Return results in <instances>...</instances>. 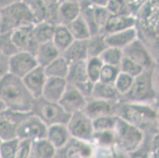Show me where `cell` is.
Segmentation results:
<instances>
[{
	"label": "cell",
	"mask_w": 159,
	"mask_h": 158,
	"mask_svg": "<svg viewBox=\"0 0 159 158\" xmlns=\"http://www.w3.org/2000/svg\"><path fill=\"white\" fill-rule=\"evenodd\" d=\"M138 38L158 62L159 0H149L135 15Z\"/></svg>",
	"instance_id": "6da1fadb"
},
{
	"label": "cell",
	"mask_w": 159,
	"mask_h": 158,
	"mask_svg": "<svg viewBox=\"0 0 159 158\" xmlns=\"http://www.w3.org/2000/svg\"><path fill=\"white\" fill-rule=\"evenodd\" d=\"M0 99L6 108L21 113L31 112L35 100L22 79L10 73L0 78Z\"/></svg>",
	"instance_id": "7a4b0ae2"
},
{
	"label": "cell",
	"mask_w": 159,
	"mask_h": 158,
	"mask_svg": "<svg viewBox=\"0 0 159 158\" xmlns=\"http://www.w3.org/2000/svg\"><path fill=\"white\" fill-rule=\"evenodd\" d=\"M116 115L139 127L143 132L148 129H157L158 126L157 104L120 101L117 105Z\"/></svg>",
	"instance_id": "3957f363"
},
{
	"label": "cell",
	"mask_w": 159,
	"mask_h": 158,
	"mask_svg": "<svg viewBox=\"0 0 159 158\" xmlns=\"http://www.w3.org/2000/svg\"><path fill=\"white\" fill-rule=\"evenodd\" d=\"M158 66L147 68L134 78L131 88L121 101L132 103L157 104Z\"/></svg>",
	"instance_id": "277c9868"
},
{
	"label": "cell",
	"mask_w": 159,
	"mask_h": 158,
	"mask_svg": "<svg viewBox=\"0 0 159 158\" xmlns=\"http://www.w3.org/2000/svg\"><path fill=\"white\" fill-rule=\"evenodd\" d=\"M34 24V17L24 2H16L0 9V33H11Z\"/></svg>",
	"instance_id": "5b68a950"
},
{
	"label": "cell",
	"mask_w": 159,
	"mask_h": 158,
	"mask_svg": "<svg viewBox=\"0 0 159 158\" xmlns=\"http://www.w3.org/2000/svg\"><path fill=\"white\" fill-rule=\"evenodd\" d=\"M115 142L124 152H135L142 145L145 132L141 129L117 116L113 129Z\"/></svg>",
	"instance_id": "8992f818"
},
{
	"label": "cell",
	"mask_w": 159,
	"mask_h": 158,
	"mask_svg": "<svg viewBox=\"0 0 159 158\" xmlns=\"http://www.w3.org/2000/svg\"><path fill=\"white\" fill-rule=\"evenodd\" d=\"M31 112L47 127L55 124H66L70 116L59 103L52 102L43 97L34 100Z\"/></svg>",
	"instance_id": "52a82bcc"
},
{
	"label": "cell",
	"mask_w": 159,
	"mask_h": 158,
	"mask_svg": "<svg viewBox=\"0 0 159 158\" xmlns=\"http://www.w3.org/2000/svg\"><path fill=\"white\" fill-rule=\"evenodd\" d=\"M66 125L72 138L86 142L93 140L94 129L93 120L83 111L71 114Z\"/></svg>",
	"instance_id": "ba28073f"
},
{
	"label": "cell",
	"mask_w": 159,
	"mask_h": 158,
	"mask_svg": "<svg viewBox=\"0 0 159 158\" xmlns=\"http://www.w3.org/2000/svg\"><path fill=\"white\" fill-rule=\"evenodd\" d=\"M48 127L40 119L33 113H29L18 126L17 130V138L20 140H30L37 142L45 138Z\"/></svg>",
	"instance_id": "9c48e42d"
},
{
	"label": "cell",
	"mask_w": 159,
	"mask_h": 158,
	"mask_svg": "<svg viewBox=\"0 0 159 158\" xmlns=\"http://www.w3.org/2000/svg\"><path fill=\"white\" fill-rule=\"evenodd\" d=\"M124 57L131 59L144 69L158 66V62L155 60L147 46L139 38L122 50Z\"/></svg>",
	"instance_id": "30bf717a"
},
{
	"label": "cell",
	"mask_w": 159,
	"mask_h": 158,
	"mask_svg": "<svg viewBox=\"0 0 159 158\" xmlns=\"http://www.w3.org/2000/svg\"><path fill=\"white\" fill-rule=\"evenodd\" d=\"M38 66L34 55L25 52H18L8 58V73L23 78Z\"/></svg>",
	"instance_id": "8fae6325"
},
{
	"label": "cell",
	"mask_w": 159,
	"mask_h": 158,
	"mask_svg": "<svg viewBox=\"0 0 159 158\" xmlns=\"http://www.w3.org/2000/svg\"><path fill=\"white\" fill-rule=\"evenodd\" d=\"M28 114L7 108L0 111V139L2 141H6L16 138L18 126Z\"/></svg>",
	"instance_id": "7c38bea8"
},
{
	"label": "cell",
	"mask_w": 159,
	"mask_h": 158,
	"mask_svg": "<svg viewBox=\"0 0 159 158\" xmlns=\"http://www.w3.org/2000/svg\"><path fill=\"white\" fill-rule=\"evenodd\" d=\"M33 25H27L11 32V39L18 52H25L35 56L39 43L33 33Z\"/></svg>",
	"instance_id": "4fadbf2b"
},
{
	"label": "cell",
	"mask_w": 159,
	"mask_h": 158,
	"mask_svg": "<svg viewBox=\"0 0 159 158\" xmlns=\"http://www.w3.org/2000/svg\"><path fill=\"white\" fill-rule=\"evenodd\" d=\"M120 101L89 98L82 111L92 120L106 115H116L117 105Z\"/></svg>",
	"instance_id": "5bb4252c"
},
{
	"label": "cell",
	"mask_w": 159,
	"mask_h": 158,
	"mask_svg": "<svg viewBox=\"0 0 159 158\" xmlns=\"http://www.w3.org/2000/svg\"><path fill=\"white\" fill-rule=\"evenodd\" d=\"M87 100L76 87L67 82L66 90L59 104L66 112L71 115L84 109Z\"/></svg>",
	"instance_id": "9a60e30c"
},
{
	"label": "cell",
	"mask_w": 159,
	"mask_h": 158,
	"mask_svg": "<svg viewBox=\"0 0 159 158\" xmlns=\"http://www.w3.org/2000/svg\"><path fill=\"white\" fill-rule=\"evenodd\" d=\"M21 79L34 99L41 97L44 84L47 79L44 68L37 66Z\"/></svg>",
	"instance_id": "2e32d148"
},
{
	"label": "cell",
	"mask_w": 159,
	"mask_h": 158,
	"mask_svg": "<svg viewBox=\"0 0 159 158\" xmlns=\"http://www.w3.org/2000/svg\"><path fill=\"white\" fill-rule=\"evenodd\" d=\"M67 86L66 78H48L44 84L41 97L52 102L59 103Z\"/></svg>",
	"instance_id": "e0dca14e"
},
{
	"label": "cell",
	"mask_w": 159,
	"mask_h": 158,
	"mask_svg": "<svg viewBox=\"0 0 159 158\" xmlns=\"http://www.w3.org/2000/svg\"><path fill=\"white\" fill-rule=\"evenodd\" d=\"M135 24V18L134 16L111 14L99 33L105 36L134 27Z\"/></svg>",
	"instance_id": "ac0fdd59"
},
{
	"label": "cell",
	"mask_w": 159,
	"mask_h": 158,
	"mask_svg": "<svg viewBox=\"0 0 159 158\" xmlns=\"http://www.w3.org/2000/svg\"><path fill=\"white\" fill-rule=\"evenodd\" d=\"M138 38L135 26L122 31L105 35V40L108 47H116L123 50Z\"/></svg>",
	"instance_id": "d6986e66"
},
{
	"label": "cell",
	"mask_w": 159,
	"mask_h": 158,
	"mask_svg": "<svg viewBox=\"0 0 159 158\" xmlns=\"http://www.w3.org/2000/svg\"><path fill=\"white\" fill-rule=\"evenodd\" d=\"M46 138L56 150H60L66 146L72 138L66 124H55L48 127Z\"/></svg>",
	"instance_id": "ffe728a7"
},
{
	"label": "cell",
	"mask_w": 159,
	"mask_h": 158,
	"mask_svg": "<svg viewBox=\"0 0 159 158\" xmlns=\"http://www.w3.org/2000/svg\"><path fill=\"white\" fill-rule=\"evenodd\" d=\"M81 7L79 2H60L58 3L57 14L59 25H68L80 16Z\"/></svg>",
	"instance_id": "44dd1931"
},
{
	"label": "cell",
	"mask_w": 159,
	"mask_h": 158,
	"mask_svg": "<svg viewBox=\"0 0 159 158\" xmlns=\"http://www.w3.org/2000/svg\"><path fill=\"white\" fill-rule=\"evenodd\" d=\"M61 55L69 64L86 61L88 59L87 40H74Z\"/></svg>",
	"instance_id": "7402d4cb"
},
{
	"label": "cell",
	"mask_w": 159,
	"mask_h": 158,
	"mask_svg": "<svg viewBox=\"0 0 159 158\" xmlns=\"http://www.w3.org/2000/svg\"><path fill=\"white\" fill-rule=\"evenodd\" d=\"M60 56H61V53L52 41L40 43L35 54L37 64L43 68L51 63Z\"/></svg>",
	"instance_id": "603a6c76"
},
{
	"label": "cell",
	"mask_w": 159,
	"mask_h": 158,
	"mask_svg": "<svg viewBox=\"0 0 159 158\" xmlns=\"http://www.w3.org/2000/svg\"><path fill=\"white\" fill-rule=\"evenodd\" d=\"M65 147L66 158H89L92 155V149L86 142L71 138Z\"/></svg>",
	"instance_id": "cb8c5ba5"
},
{
	"label": "cell",
	"mask_w": 159,
	"mask_h": 158,
	"mask_svg": "<svg viewBox=\"0 0 159 158\" xmlns=\"http://www.w3.org/2000/svg\"><path fill=\"white\" fill-rule=\"evenodd\" d=\"M91 98L112 101H121V97L116 90L113 85L102 83L101 82L93 84Z\"/></svg>",
	"instance_id": "d4e9b609"
},
{
	"label": "cell",
	"mask_w": 159,
	"mask_h": 158,
	"mask_svg": "<svg viewBox=\"0 0 159 158\" xmlns=\"http://www.w3.org/2000/svg\"><path fill=\"white\" fill-rule=\"evenodd\" d=\"M66 79L69 84H71L74 86H78L89 81L86 72V61L70 64L68 74Z\"/></svg>",
	"instance_id": "484cf974"
},
{
	"label": "cell",
	"mask_w": 159,
	"mask_h": 158,
	"mask_svg": "<svg viewBox=\"0 0 159 158\" xmlns=\"http://www.w3.org/2000/svg\"><path fill=\"white\" fill-rule=\"evenodd\" d=\"M69 67L70 64L61 55L44 67V70L48 78H66L69 72Z\"/></svg>",
	"instance_id": "4316f807"
},
{
	"label": "cell",
	"mask_w": 159,
	"mask_h": 158,
	"mask_svg": "<svg viewBox=\"0 0 159 158\" xmlns=\"http://www.w3.org/2000/svg\"><path fill=\"white\" fill-rule=\"evenodd\" d=\"M74 40H75L73 37L66 25H59L56 26L52 41L61 54L70 46V44Z\"/></svg>",
	"instance_id": "83f0119b"
},
{
	"label": "cell",
	"mask_w": 159,
	"mask_h": 158,
	"mask_svg": "<svg viewBox=\"0 0 159 158\" xmlns=\"http://www.w3.org/2000/svg\"><path fill=\"white\" fill-rule=\"evenodd\" d=\"M80 17L84 20L89 27L91 36L99 33V29L95 21L94 4L91 2L89 0H83L82 2H80Z\"/></svg>",
	"instance_id": "f1b7e54d"
},
{
	"label": "cell",
	"mask_w": 159,
	"mask_h": 158,
	"mask_svg": "<svg viewBox=\"0 0 159 158\" xmlns=\"http://www.w3.org/2000/svg\"><path fill=\"white\" fill-rule=\"evenodd\" d=\"M55 29L56 25H53L46 21H40L34 24L33 33L39 44L52 41L55 33Z\"/></svg>",
	"instance_id": "f546056e"
},
{
	"label": "cell",
	"mask_w": 159,
	"mask_h": 158,
	"mask_svg": "<svg viewBox=\"0 0 159 158\" xmlns=\"http://www.w3.org/2000/svg\"><path fill=\"white\" fill-rule=\"evenodd\" d=\"M66 27L75 40H87L91 37L89 27L80 16Z\"/></svg>",
	"instance_id": "4dcf8cb0"
},
{
	"label": "cell",
	"mask_w": 159,
	"mask_h": 158,
	"mask_svg": "<svg viewBox=\"0 0 159 158\" xmlns=\"http://www.w3.org/2000/svg\"><path fill=\"white\" fill-rule=\"evenodd\" d=\"M108 47L105 40V36L101 33L92 35L87 40L88 58L99 57L102 52Z\"/></svg>",
	"instance_id": "1f68e13d"
},
{
	"label": "cell",
	"mask_w": 159,
	"mask_h": 158,
	"mask_svg": "<svg viewBox=\"0 0 159 158\" xmlns=\"http://www.w3.org/2000/svg\"><path fill=\"white\" fill-rule=\"evenodd\" d=\"M33 150L39 158H53L57 150L45 138L33 142Z\"/></svg>",
	"instance_id": "d6a6232c"
},
{
	"label": "cell",
	"mask_w": 159,
	"mask_h": 158,
	"mask_svg": "<svg viewBox=\"0 0 159 158\" xmlns=\"http://www.w3.org/2000/svg\"><path fill=\"white\" fill-rule=\"evenodd\" d=\"M123 57H124V55L121 49L108 47V46L99 56V58L104 64L116 66H120Z\"/></svg>",
	"instance_id": "836d02e7"
},
{
	"label": "cell",
	"mask_w": 159,
	"mask_h": 158,
	"mask_svg": "<svg viewBox=\"0 0 159 158\" xmlns=\"http://www.w3.org/2000/svg\"><path fill=\"white\" fill-rule=\"evenodd\" d=\"M104 63L99 57H89L86 60V67L89 80L93 83L99 81L100 74Z\"/></svg>",
	"instance_id": "e575fe53"
},
{
	"label": "cell",
	"mask_w": 159,
	"mask_h": 158,
	"mask_svg": "<svg viewBox=\"0 0 159 158\" xmlns=\"http://www.w3.org/2000/svg\"><path fill=\"white\" fill-rule=\"evenodd\" d=\"M30 10L33 14L36 23L44 21L45 17L46 6L44 0H21Z\"/></svg>",
	"instance_id": "d590c367"
},
{
	"label": "cell",
	"mask_w": 159,
	"mask_h": 158,
	"mask_svg": "<svg viewBox=\"0 0 159 158\" xmlns=\"http://www.w3.org/2000/svg\"><path fill=\"white\" fill-rule=\"evenodd\" d=\"M134 78L133 77L130 75L124 74L123 72H120V74L117 76L113 85L115 87L116 90L119 93L121 98L124 95H126L131 88L133 82H134Z\"/></svg>",
	"instance_id": "8d00e7d4"
},
{
	"label": "cell",
	"mask_w": 159,
	"mask_h": 158,
	"mask_svg": "<svg viewBox=\"0 0 159 158\" xmlns=\"http://www.w3.org/2000/svg\"><path fill=\"white\" fill-rule=\"evenodd\" d=\"M120 71L135 78L143 71L144 68L127 57H123L120 63Z\"/></svg>",
	"instance_id": "74e56055"
},
{
	"label": "cell",
	"mask_w": 159,
	"mask_h": 158,
	"mask_svg": "<svg viewBox=\"0 0 159 158\" xmlns=\"http://www.w3.org/2000/svg\"><path fill=\"white\" fill-rule=\"evenodd\" d=\"M120 72V71L119 66L104 64L102 66L101 74H100L98 82L109 84V85H113Z\"/></svg>",
	"instance_id": "f35d334b"
},
{
	"label": "cell",
	"mask_w": 159,
	"mask_h": 158,
	"mask_svg": "<svg viewBox=\"0 0 159 158\" xmlns=\"http://www.w3.org/2000/svg\"><path fill=\"white\" fill-rule=\"evenodd\" d=\"M18 143H19V139L18 138L2 141L0 146V157L15 158Z\"/></svg>",
	"instance_id": "ab89813d"
},
{
	"label": "cell",
	"mask_w": 159,
	"mask_h": 158,
	"mask_svg": "<svg viewBox=\"0 0 159 158\" xmlns=\"http://www.w3.org/2000/svg\"><path fill=\"white\" fill-rule=\"evenodd\" d=\"M18 52L11 39V33H0V52L9 58Z\"/></svg>",
	"instance_id": "60d3db41"
},
{
	"label": "cell",
	"mask_w": 159,
	"mask_h": 158,
	"mask_svg": "<svg viewBox=\"0 0 159 158\" xmlns=\"http://www.w3.org/2000/svg\"><path fill=\"white\" fill-rule=\"evenodd\" d=\"M105 7L113 15H131L125 0H108Z\"/></svg>",
	"instance_id": "b9f144b4"
},
{
	"label": "cell",
	"mask_w": 159,
	"mask_h": 158,
	"mask_svg": "<svg viewBox=\"0 0 159 158\" xmlns=\"http://www.w3.org/2000/svg\"><path fill=\"white\" fill-rule=\"evenodd\" d=\"M117 115H106L93 120L94 131L113 130L116 123Z\"/></svg>",
	"instance_id": "7bdbcfd3"
},
{
	"label": "cell",
	"mask_w": 159,
	"mask_h": 158,
	"mask_svg": "<svg viewBox=\"0 0 159 158\" xmlns=\"http://www.w3.org/2000/svg\"><path fill=\"white\" fill-rule=\"evenodd\" d=\"M94 14H95V21H96V24L98 25V29L100 30L102 29V28L105 24L108 18L111 14L108 12V11L106 9L105 6H98L94 4Z\"/></svg>",
	"instance_id": "ee69618b"
},
{
	"label": "cell",
	"mask_w": 159,
	"mask_h": 158,
	"mask_svg": "<svg viewBox=\"0 0 159 158\" xmlns=\"http://www.w3.org/2000/svg\"><path fill=\"white\" fill-rule=\"evenodd\" d=\"M93 140H98L103 146H108L115 142V134L113 130L94 131Z\"/></svg>",
	"instance_id": "f6af8a7d"
},
{
	"label": "cell",
	"mask_w": 159,
	"mask_h": 158,
	"mask_svg": "<svg viewBox=\"0 0 159 158\" xmlns=\"http://www.w3.org/2000/svg\"><path fill=\"white\" fill-rule=\"evenodd\" d=\"M33 149V142L30 140H20L15 158H30Z\"/></svg>",
	"instance_id": "bcb514c9"
},
{
	"label": "cell",
	"mask_w": 159,
	"mask_h": 158,
	"mask_svg": "<svg viewBox=\"0 0 159 158\" xmlns=\"http://www.w3.org/2000/svg\"><path fill=\"white\" fill-rule=\"evenodd\" d=\"M125 1H126V3L128 5L131 15L135 17V15L139 11L140 8L143 6L145 5L149 0H125Z\"/></svg>",
	"instance_id": "7dc6e473"
},
{
	"label": "cell",
	"mask_w": 159,
	"mask_h": 158,
	"mask_svg": "<svg viewBox=\"0 0 159 158\" xmlns=\"http://www.w3.org/2000/svg\"><path fill=\"white\" fill-rule=\"evenodd\" d=\"M8 73V58L0 52V76Z\"/></svg>",
	"instance_id": "c3c4849f"
},
{
	"label": "cell",
	"mask_w": 159,
	"mask_h": 158,
	"mask_svg": "<svg viewBox=\"0 0 159 158\" xmlns=\"http://www.w3.org/2000/svg\"><path fill=\"white\" fill-rule=\"evenodd\" d=\"M18 2H21V0H0V9Z\"/></svg>",
	"instance_id": "681fc988"
},
{
	"label": "cell",
	"mask_w": 159,
	"mask_h": 158,
	"mask_svg": "<svg viewBox=\"0 0 159 158\" xmlns=\"http://www.w3.org/2000/svg\"><path fill=\"white\" fill-rule=\"evenodd\" d=\"M91 2H93L95 5L98 6H105L108 2V0H89Z\"/></svg>",
	"instance_id": "f907efd6"
},
{
	"label": "cell",
	"mask_w": 159,
	"mask_h": 158,
	"mask_svg": "<svg viewBox=\"0 0 159 158\" xmlns=\"http://www.w3.org/2000/svg\"><path fill=\"white\" fill-rule=\"evenodd\" d=\"M44 2L46 7H49L58 4L60 2V0H44Z\"/></svg>",
	"instance_id": "816d5d0a"
},
{
	"label": "cell",
	"mask_w": 159,
	"mask_h": 158,
	"mask_svg": "<svg viewBox=\"0 0 159 158\" xmlns=\"http://www.w3.org/2000/svg\"><path fill=\"white\" fill-rule=\"evenodd\" d=\"M132 158H147L145 154H141V153H136L132 156Z\"/></svg>",
	"instance_id": "f5cc1de1"
},
{
	"label": "cell",
	"mask_w": 159,
	"mask_h": 158,
	"mask_svg": "<svg viewBox=\"0 0 159 158\" xmlns=\"http://www.w3.org/2000/svg\"><path fill=\"white\" fill-rule=\"evenodd\" d=\"M115 158H129L124 153H120L115 156Z\"/></svg>",
	"instance_id": "db71d44e"
},
{
	"label": "cell",
	"mask_w": 159,
	"mask_h": 158,
	"mask_svg": "<svg viewBox=\"0 0 159 158\" xmlns=\"http://www.w3.org/2000/svg\"><path fill=\"white\" fill-rule=\"evenodd\" d=\"M65 1H68V2H82L83 0H60V2H65Z\"/></svg>",
	"instance_id": "11a10c76"
},
{
	"label": "cell",
	"mask_w": 159,
	"mask_h": 158,
	"mask_svg": "<svg viewBox=\"0 0 159 158\" xmlns=\"http://www.w3.org/2000/svg\"><path fill=\"white\" fill-rule=\"evenodd\" d=\"M6 109V106L4 105V104L2 103V101L0 99V111H2V110Z\"/></svg>",
	"instance_id": "9f6ffc18"
},
{
	"label": "cell",
	"mask_w": 159,
	"mask_h": 158,
	"mask_svg": "<svg viewBox=\"0 0 159 158\" xmlns=\"http://www.w3.org/2000/svg\"><path fill=\"white\" fill-rule=\"evenodd\" d=\"M1 143H2V140L0 139V146H1Z\"/></svg>",
	"instance_id": "6f0895ef"
},
{
	"label": "cell",
	"mask_w": 159,
	"mask_h": 158,
	"mask_svg": "<svg viewBox=\"0 0 159 158\" xmlns=\"http://www.w3.org/2000/svg\"><path fill=\"white\" fill-rule=\"evenodd\" d=\"M1 77H2V76H0V78H1Z\"/></svg>",
	"instance_id": "680465c9"
}]
</instances>
